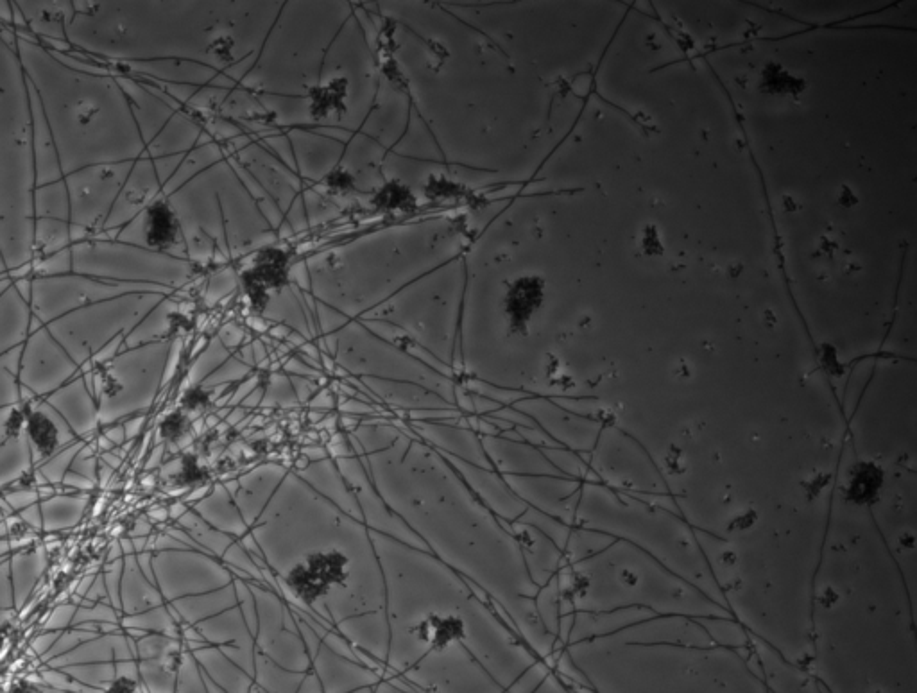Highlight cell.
I'll use <instances>...</instances> for the list:
<instances>
[{"label":"cell","mask_w":917,"mask_h":693,"mask_svg":"<svg viewBox=\"0 0 917 693\" xmlns=\"http://www.w3.org/2000/svg\"><path fill=\"white\" fill-rule=\"evenodd\" d=\"M17 52L42 101L63 178L92 165L140 158L137 122L117 76L69 69L49 49L18 36Z\"/></svg>","instance_id":"6da1fadb"},{"label":"cell","mask_w":917,"mask_h":693,"mask_svg":"<svg viewBox=\"0 0 917 693\" xmlns=\"http://www.w3.org/2000/svg\"><path fill=\"white\" fill-rule=\"evenodd\" d=\"M0 180L9 196L35 219V154L29 81L18 58L17 45H9L0 27Z\"/></svg>","instance_id":"7a4b0ae2"},{"label":"cell","mask_w":917,"mask_h":693,"mask_svg":"<svg viewBox=\"0 0 917 693\" xmlns=\"http://www.w3.org/2000/svg\"><path fill=\"white\" fill-rule=\"evenodd\" d=\"M31 282L33 292L29 307L31 314L38 317L43 326L92 303L112 300L133 292H147V285L140 283L104 282L74 273L33 278Z\"/></svg>","instance_id":"3957f363"},{"label":"cell","mask_w":917,"mask_h":693,"mask_svg":"<svg viewBox=\"0 0 917 693\" xmlns=\"http://www.w3.org/2000/svg\"><path fill=\"white\" fill-rule=\"evenodd\" d=\"M135 162L92 165L65 176L63 181L69 192L70 224L86 228L92 237L101 233Z\"/></svg>","instance_id":"277c9868"},{"label":"cell","mask_w":917,"mask_h":693,"mask_svg":"<svg viewBox=\"0 0 917 693\" xmlns=\"http://www.w3.org/2000/svg\"><path fill=\"white\" fill-rule=\"evenodd\" d=\"M180 233V217L172 208L171 203L165 199H155L131 223L120 228L117 237L113 240L147 249V251L163 253L178 244Z\"/></svg>","instance_id":"5b68a950"},{"label":"cell","mask_w":917,"mask_h":693,"mask_svg":"<svg viewBox=\"0 0 917 693\" xmlns=\"http://www.w3.org/2000/svg\"><path fill=\"white\" fill-rule=\"evenodd\" d=\"M346 575L348 559L343 554L330 550L303 559L287 574V582L298 597L312 602L325 595L326 591L332 590L334 586L343 584Z\"/></svg>","instance_id":"8992f818"},{"label":"cell","mask_w":917,"mask_h":693,"mask_svg":"<svg viewBox=\"0 0 917 693\" xmlns=\"http://www.w3.org/2000/svg\"><path fill=\"white\" fill-rule=\"evenodd\" d=\"M29 81V79H27ZM29 104L33 119V154H35L36 189L63 180L60 158L52 140L51 128L43 113L42 101L35 88L29 83Z\"/></svg>","instance_id":"52a82bcc"},{"label":"cell","mask_w":917,"mask_h":693,"mask_svg":"<svg viewBox=\"0 0 917 693\" xmlns=\"http://www.w3.org/2000/svg\"><path fill=\"white\" fill-rule=\"evenodd\" d=\"M147 163L149 162H142V160L133 163L128 180L120 190L119 197L115 199L112 212L108 215L101 233L119 231L155 201V192H151V189L147 187L146 176H144Z\"/></svg>","instance_id":"ba28073f"},{"label":"cell","mask_w":917,"mask_h":693,"mask_svg":"<svg viewBox=\"0 0 917 693\" xmlns=\"http://www.w3.org/2000/svg\"><path fill=\"white\" fill-rule=\"evenodd\" d=\"M27 29L43 40H67V26L76 15L72 2H17Z\"/></svg>","instance_id":"9c48e42d"},{"label":"cell","mask_w":917,"mask_h":693,"mask_svg":"<svg viewBox=\"0 0 917 693\" xmlns=\"http://www.w3.org/2000/svg\"><path fill=\"white\" fill-rule=\"evenodd\" d=\"M545 300V282L540 276H522L507 291L504 310L509 319L511 332H527V325L534 312Z\"/></svg>","instance_id":"30bf717a"},{"label":"cell","mask_w":917,"mask_h":693,"mask_svg":"<svg viewBox=\"0 0 917 693\" xmlns=\"http://www.w3.org/2000/svg\"><path fill=\"white\" fill-rule=\"evenodd\" d=\"M287 271H289V258L283 255L280 249H264L257 260L255 266L244 274V282L248 283L249 296L253 300L257 298H266L271 292L282 289L283 283L287 280Z\"/></svg>","instance_id":"8fae6325"},{"label":"cell","mask_w":917,"mask_h":693,"mask_svg":"<svg viewBox=\"0 0 917 693\" xmlns=\"http://www.w3.org/2000/svg\"><path fill=\"white\" fill-rule=\"evenodd\" d=\"M33 208L35 219H56L70 223L69 192L65 181H56L35 189Z\"/></svg>","instance_id":"7c38bea8"},{"label":"cell","mask_w":917,"mask_h":693,"mask_svg":"<svg viewBox=\"0 0 917 693\" xmlns=\"http://www.w3.org/2000/svg\"><path fill=\"white\" fill-rule=\"evenodd\" d=\"M412 633L416 634L421 642L443 649L448 643L463 638L464 625L457 616L430 615L421 620L420 624L412 629Z\"/></svg>","instance_id":"4fadbf2b"},{"label":"cell","mask_w":917,"mask_h":693,"mask_svg":"<svg viewBox=\"0 0 917 693\" xmlns=\"http://www.w3.org/2000/svg\"><path fill=\"white\" fill-rule=\"evenodd\" d=\"M70 223L56 219H35L33 260L51 257L61 249L70 248Z\"/></svg>","instance_id":"5bb4252c"},{"label":"cell","mask_w":917,"mask_h":693,"mask_svg":"<svg viewBox=\"0 0 917 693\" xmlns=\"http://www.w3.org/2000/svg\"><path fill=\"white\" fill-rule=\"evenodd\" d=\"M65 274H72L70 248L61 249L51 257L33 260V278H49V276H65Z\"/></svg>","instance_id":"9a60e30c"},{"label":"cell","mask_w":917,"mask_h":693,"mask_svg":"<svg viewBox=\"0 0 917 693\" xmlns=\"http://www.w3.org/2000/svg\"><path fill=\"white\" fill-rule=\"evenodd\" d=\"M780 85H783V94H799L805 83L796 77H790L789 74H783V70L778 65H769L763 70L762 90L769 94H778Z\"/></svg>","instance_id":"2e32d148"},{"label":"cell","mask_w":917,"mask_h":693,"mask_svg":"<svg viewBox=\"0 0 917 693\" xmlns=\"http://www.w3.org/2000/svg\"><path fill=\"white\" fill-rule=\"evenodd\" d=\"M412 203H414V197H412L411 189L403 187L402 183H389L386 189L378 192V205L382 208H405Z\"/></svg>","instance_id":"e0dca14e"},{"label":"cell","mask_w":917,"mask_h":693,"mask_svg":"<svg viewBox=\"0 0 917 693\" xmlns=\"http://www.w3.org/2000/svg\"><path fill=\"white\" fill-rule=\"evenodd\" d=\"M0 22L13 24V6H11V2L0 0Z\"/></svg>","instance_id":"ac0fdd59"}]
</instances>
